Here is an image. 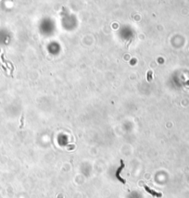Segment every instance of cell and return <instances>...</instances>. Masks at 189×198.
Wrapping results in <instances>:
<instances>
[{"mask_svg":"<svg viewBox=\"0 0 189 198\" xmlns=\"http://www.w3.org/2000/svg\"><path fill=\"white\" fill-rule=\"evenodd\" d=\"M152 71H148V82H150L151 80H152Z\"/></svg>","mask_w":189,"mask_h":198,"instance_id":"obj_3","label":"cell"},{"mask_svg":"<svg viewBox=\"0 0 189 198\" xmlns=\"http://www.w3.org/2000/svg\"><path fill=\"white\" fill-rule=\"evenodd\" d=\"M124 167H125V165H124V162H123V160L122 159H121V166H120V168H119L117 170H116V173H115V176H116V178L121 181L122 183H123V184H125L126 183V181L125 180H123L122 177H121V172H122V170L124 169Z\"/></svg>","mask_w":189,"mask_h":198,"instance_id":"obj_1","label":"cell"},{"mask_svg":"<svg viewBox=\"0 0 189 198\" xmlns=\"http://www.w3.org/2000/svg\"><path fill=\"white\" fill-rule=\"evenodd\" d=\"M144 188H145V190L147 191L148 192H149V194H150L151 195H153V196H155V197L159 198V197L162 196V194H160V192H156V191H154V190H152V189H150L148 185H144Z\"/></svg>","mask_w":189,"mask_h":198,"instance_id":"obj_2","label":"cell"}]
</instances>
